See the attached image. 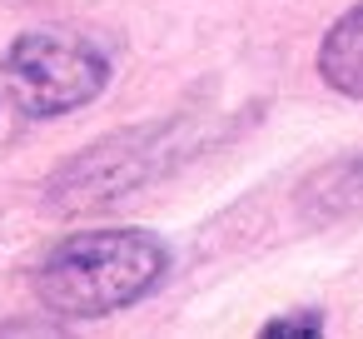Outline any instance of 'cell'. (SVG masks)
Returning a JSON list of instances; mask_svg holds the SVG:
<instances>
[{
	"label": "cell",
	"instance_id": "8992f818",
	"mask_svg": "<svg viewBox=\"0 0 363 339\" xmlns=\"http://www.w3.org/2000/svg\"><path fill=\"white\" fill-rule=\"evenodd\" d=\"M264 334H323V314H298V319H269Z\"/></svg>",
	"mask_w": 363,
	"mask_h": 339
},
{
	"label": "cell",
	"instance_id": "3957f363",
	"mask_svg": "<svg viewBox=\"0 0 363 339\" xmlns=\"http://www.w3.org/2000/svg\"><path fill=\"white\" fill-rule=\"evenodd\" d=\"M115 50L85 31H26L0 55V100L26 120H60L105 95Z\"/></svg>",
	"mask_w": 363,
	"mask_h": 339
},
{
	"label": "cell",
	"instance_id": "7a4b0ae2",
	"mask_svg": "<svg viewBox=\"0 0 363 339\" xmlns=\"http://www.w3.org/2000/svg\"><path fill=\"white\" fill-rule=\"evenodd\" d=\"M194 155V130L189 120H164V125H135L120 135H105L85 155H75L65 170L50 175L45 185V210L50 215H90L110 210L145 185L164 180L174 165Z\"/></svg>",
	"mask_w": 363,
	"mask_h": 339
},
{
	"label": "cell",
	"instance_id": "277c9868",
	"mask_svg": "<svg viewBox=\"0 0 363 339\" xmlns=\"http://www.w3.org/2000/svg\"><path fill=\"white\" fill-rule=\"evenodd\" d=\"M298 215L308 225L363 220V155H343V160L323 165L318 175H308L298 190Z\"/></svg>",
	"mask_w": 363,
	"mask_h": 339
},
{
	"label": "cell",
	"instance_id": "5b68a950",
	"mask_svg": "<svg viewBox=\"0 0 363 339\" xmlns=\"http://www.w3.org/2000/svg\"><path fill=\"white\" fill-rule=\"evenodd\" d=\"M318 75H323L328 90H338L348 100H363V6L343 11L328 26V36L318 45Z\"/></svg>",
	"mask_w": 363,
	"mask_h": 339
},
{
	"label": "cell",
	"instance_id": "6da1fadb",
	"mask_svg": "<svg viewBox=\"0 0 363 339\" xmlns=\"http://www.w3.org/2000/svg\"><path fill=\"white\" fill-rule=\"evenodd\" d=\"M169 249L150 230H85L60 240L35 269V299L60 319H105L160 289Z\"/></svg>",
	"mask_w": 363,
	"mask_h": 339
}]
</instances>
